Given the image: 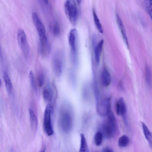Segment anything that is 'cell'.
I'll return each instance as SVG.
<instances>
[{
    "mask_svg": "<svg viewBox=\"0 0 152 152\" xmlns=\"http://www.w3.org/2000/svg\"><path fill=\"white\" fill-rule=\"evenodd\" d=\"M115 109L117 114L122 116L124 124L127 126L128 123L126 115L127 108L122 97H120L116 102Z\"/></svg>",
    "mask_w": 152,
    "mask_h": 152,
    "instance_id": "9",
    "label": "cell"
},
{
    "mask_svg": "<svg viewBox=\"0 0 152 152\" xmlns=\"http://www.w3.org/2000/svg\"><path fill=\"white\" fill-rule=\"evenodd\" d=\"M0 58H2V54L0 45Z\"/></svg>",
    "mask_w": 152,
    "mask_h": 152,
    "instance_id": "30",
    "label": "cell"
},
{
    "mask_svg": "<svg viewBox=\"0 0 152 152\" xmlns=\"http://www.w3.org/2000/svg\"><path fill=\"white\" fill-rule=\"evenodd\" d=\"M40 49L41 54L43 56L47 55L50 51V46L47 36L39 38Z\"/></svg>",
    "mask_w": 152,
    "mask_h": 152,
    "instance_id": "11",
    "label": "cell"
},
{
    "mask_svg": "<svg viewBox=\"0 0 152 152\" xmlns=\"http://www.w3.org/2000/svg\"><path fill=\"white\" fill-rule=\"evenodd\" d=\"M68 39L70 47L72 61L74 66H76L78 61L77 32L75 28H73L71 30L69 33Z\"/></svg>",
    "mask_w": 152,
    "mask_h": 152,
    "instance_id": "4",
    "label": "cell"
},
{
    "mask_svg": "<svg viewBox=\"0 0 152 152\" xmlns=\"http://www.w3.org/2000/svg\"><path fill=\"white\" fill-rule=\"evenodd\" d=\"M103 43L104 40L102 39L94 48L95 58L96 63L98 64L99 63Z\"/></svg>",
    "mask_w": 152,
    "mask_h": 152,
    "instance_id": "13",
    "label": "cell"
},
{
    "mask_svg": "<svg viewBox=\"0 0 152 152\" xmlns=\"http://www.w3.org/2000/svg\"><path fill=\"white\" fill-rule=\"evenodd\" d=\"M103 137V134L101 131H98L96 133L94 137V141L96 146H99L101 144Z\"/></svg>",
    "mask_w": 152,
    "mask_h": 152,
    "instance_id": "22",
    "label": "cell"
},
{
    "mask_svg": "<svg viewBox=\"0 0 152 152\" xmlns=\"http://www.w3.org/2000/svg\"><path fill=\"white\" fill-rule=\"evenodd\" d=\"M141 124L145 137L148 141L150 147L151 148L152 140L151 132L149 131L147 126L143 122H141Z\"/></svg>",
    "mask_w": 152,
    "mask_h": 152,
    "instance_id": "16",
    "label": "cell"
},
{
    "mask_svg": "<svg viewBox=\"0 0 152 152\" xmlns=\"http://www.w3.org/2000/svg\"><path fill=\"white\" fill-rule=\"evenodd\" d=\"M43 2L45 4H48V0H42Z\"/></svg>",
    "mask_w": 152,
    "mask_h": 152,
    "instance_id": "29",
    "label": "cell"
},
{
    "mask_svg": "<svg viewBox=\"0 0 152 152\" xmlns=\"http://www.w3.org/2000/svg\"><path fill=\"white\" fill-rule=\"evenodd\" d=\"M107 116V121L102 126V132L103 136L105 138L110 139L113 137L115 134L116 123L115 116L111 109Z\"/></svg>",
    "mask_w": 152,
    "mask_h": 152,
    "instance_id": "1",
    "label": "cell"
},
{
    "mask_svg": "<svg viewBox=\"0 0 152 152\" xmlns=\"http://www.w3.org/2000/svg\"><path fill=\"white\" fill-rule=\"evenodd\" d=\"M29 78L30 83L32 88L35 90L36 89V87L35 82L34 76L33 72L30 71L29 74Z\"/></svg>",
    "mask_w": 152,
    "mask_h": 152,
    "instance_id": "26",
    "label": "cell"
},
{
    "mask_svg": "<svg viewBox=\"0 0 152 152\" xmlns=\"http://www.w3.org/2000/svg\"><path fill=\"white\" fill-rule=\"evenodd\" d=\"M110 98L106 97L97 100L96 111L99 115L102 116L107 115L111 109Z\"/></svg>",
    "mask_w": 152,
    "mask_h": 152,
    "instance_id": "7",
    "label": "cell"
},
{
    "mask_svg": "<svg viewBox=\"0 0 152 152\" xmlns=\"http://www.w3.org/2000/svg\"><path fill=\"white\" fill-rule=\"evenodd\" d=\"M77 1L78 3L79 4H80L81 3L82 0H77Z\"/></svg>",
    "mask_w": 152,
    "mask_h": 152,
    "instance_id": "31",
    "label": "cell"
},
{
    "mask_svg": "<svg viewBox=\"0 0 152 152\" xmlns=\"http://www.w3.org/2000/svg\"><path fill=\"white\" fill-rule=\"evenodd\" d=\"M144 2L146 10L151 18L152 12V0H144Z\"/></svg>",
    "mask_w": 152,
    "mask_h": 152,
    "instance_id": "23",
    "label": "cell"
},
{
    "mask_svg": "<svg viewBox=\"0 0 152 152\" xmlns=\"http://www.w3.org/2000/svg\"><path fill=\"white\" fill-rule=\"evenodd\" d=\"M129 142V139L127 135H123L120 137L118 140V145L119 147H125L128 145Z\"/></svg>",
    "mask_w": 152,
    "mask_h": 152,
    "instance_id": "17",
    "label": "cell"
},
{
    "mask_svg": "<svg viewBox=\"0 0 152 152\" xmlns=\"http://www.w3.org/2000/svg\"><path fill=\"white\" fill-rule=\"evenodd\" d=\"M1 79H0V86H1Z\"/></svg>",
    "mask_w": 152,
    "mask_h": 152,
    "instance_id": "32",
    "label": "cell"
},
{
    "mask_svg": "<svg viewBox=\"0 0 152 152\" xmlns=\"http://www.w3.org/2000/svg\"><path fill=\"white\" fill-rule=\"evenodd\" d=\"M59 124L61 130L68 133L71 130L73 124V117L70 110L67 108L62 110L60 114Z\"/></svg>",
    "mask_w": 152,
    "mask_h": 152,
    "instance_id": "3",
    "label": "cell"
},
{
    "mask_svg": "<svg viewBox=\"0 0 152 152\" xmlns=\"http://www.w3.org/2000/svg\"><path fill=\"white\" fill-rule=\"evenodd\" d=\"M80 136L81 141L79 152H88L89 151L88 145L84 134H81Z\"/></svg>",
    "mask_w": 152,
    "mask_h": 152,
    "instance_id": "19",
    "label": "cell"
},
{
    "mask_svg": "<svg viewBox=\"0 0 152 152\" xmlns=\"http://www.w3.org/2000/svg\"><path fill=\"white\" fill-rule=\"evenodd\" d=\"M102 151L105 152H112L113 151V150L111 148L109 147H106L104 148L103 149Z\"/></svg>",
    "mask_w": 152,
    "mask_h": 152,
    "instance_id": "28",
    "label": "cell"
},
{
    "mask_svg": "<svg viewBox=\"0 0 152 152\" xmlns=\"http://www.w3.org/2000/svg\"><path fill=\"white\" fill-rule=\"evenodd\" d=\"M44 82V75L42 73L39 74L38 78V83L39 87L42 86Z\"/></svg>",
    "mask_w": 152,
    "mask_h": 152,
    "instance_id": "27",
    "label": "cell"
},
{
    "mask_svg": "<svg viewBox=\"0 0 152 152\" xmlns=\"http://www.w3.org/2000/svg\"><path fill=\"white\" fill-rule=\"evenodd\" d=\"M101 82L103 86L105 87L109 86L111 82V77L110 73L106 69H104L102 73Z\"/></svg>",
    "mask_w": 152,
    "mask_h": 152,
    "instance_id": "14",
    "label": "cell"
},
{
    "mask_svg": "<svg viewBox=\"0 0 152 152\" xmlns=\"http://www.w3.org/2000/svg\"><path fill=\"white\" fill-rule=\"evenodd\" d=\"M151 72L149 67L147 66L146 69V79L148 84L150 85L151 84Z\"/></svg>",
    "mask_w": 152,
    "mask_h": 152,
    "instance_id": "25",
    "label": "cell"
},
{
    "mask_svg": "<svg viewBox=\"0 0 152 152\" xmlns=\"http://www.w3.org/2000/svg\"><path fill=\"white\" fill-rule=\"evenodd\" d=\"M43 96L45 101L50 102L52 99L53 92L49 85L45 87L43 91Z\"/></svg>",
    "mask_w": 152,
    "mask_h": 152,
    "instance_id": "15",
    "label": "cell"
},
{
    "mask_svg": "<svg viewBox=\"0 0 152 152\" xmlns=\"http://www.w3.org/2000/svg\"><path fill=\"white\" fill-rule=\"evenodd\" d=\"M64 10L71 24L75 26L78 21L79 12L75 1L73 0H66L64 5Z\"/></svg>",
    "mask_w": 152,
    "mask_h": 152,
    "instance_id": "2",
    "label": "cell"
},
{
    "mask_svg": "<svg viewBox=\"0 0 152 152\" xmlns=\"http://www.w3.org/2000/svg\"><path fill=\"white\" fill-rule=\"evenodd\" d=\"M64 53L58 50L54 53L52 58L51 65L54 74L58 76L61 74L63 67Z\"/></svg>",
    "mask_w": 152,
    "mask_h": 152,
    "instance_id": "5",
    "label": "cell"
},
{
    "mask_svg": "<svg viewBox=\"0 0 152 152\" xmlns=\"http://www.w3.org/2000/svg\"><path fill=\"white\" fill-rule=\"evenodd\" d=\"M29 113L32 128L34 129H36L37 127L38 124L36 117L34 111L31 108L29 109Z\"/></svg>",
    "mask_w": 152,
    "mask_h": 152,
    "instance_id": "20",
    "label": "cell"
},
{
    "mask_svg": "<svg viewBox=\"0 0 152 152\" xmlns=\"http://www.w3.org/2000/svg\"><path fill=\"white\" fill-rule=\"evenodd\" d=\"M17 41L19 46L24 55L28 57L30 53V48L26 34L23 30H19L17 35Z\"/></svg>",
    "mask_w": 152,
    "mask_h": 152,
    "instance_id": "8",
    "label": "cell"
},
{
    "mask_svg": "<svg viewBox=\"0 0 152 152\" xmlns=\"http://www.w3.org/2000/svg\"><path fill=\"white\" fill-rule=\"evenodd\" d=\"M32 18L34 23L37 29L39 38L46 36L44 26L39 18L37 14L33 12L32 14Z\"/></svg>",
    "mask_w": 152,
    "mask_h": 152,
    "instance_id": "10",
    "label": "cell"
},
{
    "mask_svg": "<svg viewBox=\"0 0 152 152\" xmlns=\"http://www.w3.org/2000/svg\"><path fill=\"white\" fill-rule=\"evenodd\" d=\"M3 78L7 92L9 93H11L12 90V84L10 78L6 72H4V74Z\"/></svg>",
    "mask_w": 152,
    "mask_h": 152,
    "instance_id": "18",
    "label": "cell"
},
{
    "mask_svg": "<svg viewBox=\"0 0 152 152\" xmlns=\"http://www.w3.org/2000/svg\"><path fill=\"white\" fill-rule=\"evenodd\" d=\"M92 13L94 22L96 28L99 32L103 33V31L102 26L96 12L94 9L92 11Z\"/></svg>",
    "mask_w": 152,
    "mask_h": 152,
    "instance_id": "21",
    "label": "cell"
},
{
    "mask_svg": "<svg viewBox=\"0 0 152 152\" xmlns=\"http://www.w3.org/2000/svg\"><path fill=\"white\" fill-rule=\"evenodd\" d=\"M116 17L117 23L123 38L128 48L129 47L128 42L124 26L121 19L118 14H116Z\"/></svg>",
    "mask_w": 152,
    "mask_h": 152,
    "instance_id": "12",
    "label": "cell"
},
{
    "mask_svg": "<svg viewBox=\"0 0 152 152\" xmlns=\"http://www.w3.org/2000/svg\"><path fill=\"white\" fill-rule=\"evenodd\" d=\"M51 31L55 36H58L60 32V28L59 24L56 22L52 26L51 28Z\"/></svg>",
    "mask_w": 152,
    "mask_h": 152,
    "instance_id": "24",
    "label": "cell"
},
{
    "mask_svg": "<svg viewBox=\"0 0 152 152\" xmlns=\"http://www.w3.org/2000/svg\"><path fill=\"white\" fill-rule=\"evenodd\" d=\"M53 111V108L50 104L46 106L45 111L43 126L44 130L48 136L52 135L53 133L52 127L51 115Z\"/></svg>",
    "mask_w": 152,
    "mask_h": 152,
    "instance_id": "6",
    "label": "cell"
}]
</instances>
